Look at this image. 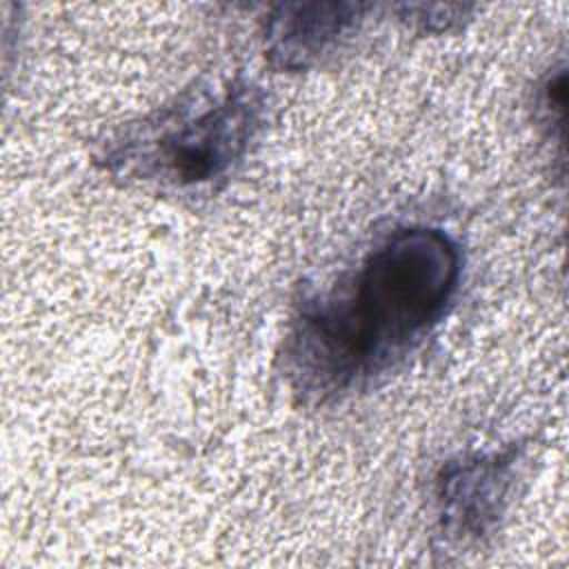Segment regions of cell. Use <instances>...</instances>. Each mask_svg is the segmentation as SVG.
<instances>
[{
    "mask_svg": "<svg viewBox=\"0 0 569 569\" xmlns=\"http://www.w3.org/2000/svg\"><path fill=\"white\" fill-rule=\"evenodd\" d=\"M356 2H284L264 22V51L273 67L302 71L331 53L360 20Z\"/></svg>",
    "mask_w": 569,
    "mask_h": 569,
    "instance_id": "277c9868",
    "label": "cell"
},
{
    "mask_svg": "<svg viewBox=\"0 0 569 569\" xmlns=\"http://www.w3.org/2000/svg\"><path fill=\"white\" fill-rule=\"evenodd\" d=\"M264 118L262 91L231 80L218 93H184L153 116L129 124L104 149L113 176L178 189L224 178L247 153Z\"/></svg>",
    "mask_w": 569,
    "mask_h": 569,
    "instance_id": "7a4b0ae2",
    "label": "cell"
},
{
    "mask_svg": "<svg viewBox=\"0 0 569 569\" xmlns=\"http://www.w3.org/2000/svg\"><path fill=\"white\" fill-rule=\"evenodd\" d=\"M458 280L460 249L442 229H396L345 284L302 302L287 342L293 389L327 402L385 373L442 318Z\"/></svg>",
    "mask_w": 569,
    "mask_h": 569,
    "instance_id": "6da1fadb",
    "label": "cell"
},
{
    "mask_svg": "<svg viewBox=\"0 0 569 569\" xmlns=\"http://www.w3.org/2000/svg\"><path fill=\"white\" fill-rule=\"evenodd\" d=\"M518 449L447 462L436 500L442 531L453 540H480L500 520L513 482Z\"/></svg>",
    "mask_w": 569,
    "mask_h": 569,
    "instance_id": "3957f363",
    "label": "cell"
}]
</instances>
